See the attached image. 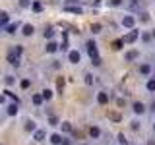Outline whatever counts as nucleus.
Wrapping results in <instances>:
<instances>
[{"mask_svg":"<svg viewBox=\"0 0 155 145\" xmlns=\"http://www.w3.org/2000/svg\"><path fill=\"white\" fill-rule=\"evenodd\" d=\"M85 48H87V54H89V58H97V56H99V52H97V45H95V41H87Z\"/></svg>","mask_w":155,"mask_h":145,"instance_id":"f257e3e1","label":"nucleus"},{"mask_svg":"<svg viewBox=\"0 0 155 145\" xmlns=\"http://www.w3.org/2000/svg\"><path fill=\"white\" fill-rule=\"evenodd\" d=\"M138 37H140L138 29H130V33H128V35L124 37V43H128V45H130V43H134V41H136Z\"/></svg>","mask_w":155,"mask_h":145,"instance_id":"f03ea898","label":"nucleus"},{"mask_svg":"<svg viewBox=\"0 0 155 145\" xmlns=\"http://www.w3.org/2000/svg\"><path fill=\"white\" fill-rule=\"evenodd\" d=\"M68 60H70L72 64H78V62L81 60V54L78 50H70V52H68Z\"/></svg>","mask_w":155,"mask_h":145,"instance_id":"7ed1b4c3","label":"nucleus"},{"mask_svg":"<svg viewBox=\"0 0 155 145\" xmlns=\"http://www.w3.org/2000/svg\"><path fill=\"white\" fill-rule=\"evenodd\" d=\"M97 103H99V105H107V103H109V93L99 91V93H97Z\"/></svg>","mask_w":155,"mask_h":145,"instance_id":"20e7f679","label":"nucleus"},{"mask_svg":"<svg viewBox=\"0 0 155 145\" xmlns=\"http://www.w3.org/2000/svg\"><path fill=\"white\" fill-rule=\"evenodd\" d=\"M122 25H124V27H128V29H134V25H136V19H134L132 16H126V18L122 19Z\"/></svg>","mask_w":155,"mask_h":145,"instance_id":"39448f33","label":"nucleus"},{"mask_svg":"<svg viewBox=\"0 0 155 145\" xmlns=\"http://www.w3.org/2000/svg\"><path fill=\"white\" fill-rule=\"evenodd\" d=\"M132 110H134L136 114H143L145 112V105L143 103H134L132 105Z\"/></svg>","mask_w":155,"mask_h":145,"instance_id":"423d86ee","label":"nucleus"},{"mask_svg":"<svg viewBox=\"0 0 155 145\" xmlns=\"http://www.w3.org/2000/svg\"><path fill=\"white\" fill-rule=\"evenodd\" d=\"M33 31H35V27H33L31 23H25V25H23V29H21V33H23L25 37H31Z\"/></svg>","mask_w":155,"mask_h":145,"instance_id":"0eeeda50","label":"nucleus"},{"mask_svg":"<svg viewBox=\"0 0 155 145\" xmlns=\"http://www.w3.org/2000/svg\"><path fill=\"white\" fill-rule=\"evenodd\" d=\"M25 132H37L35 120H27V122H25Z\"/></svg>","mask_w":155,"mask_h":145,"instance_id":"6e6552de","label":"nucleus"},{"mask_svg":"<svg viewBox=\"0 0 155 145\" xmlns=\"http://www.w3.org/2000/svg\"><path fill=\"white\" fill-rule=\"evenodd\" d=\"M140 56V52L138 50H130V52H126V62H132V60H136V58H138Z\"/></svg>","mask_w":155,"mask_h":145,"instance_id":"1a4fd4ad","label":"nucleus"},{"mask_svg":"<svg viewBox=\"0 0 155 145\" xmlns=\"http://www.w3.org/2000/svg\"><path fill=\"white\" fill-rule=\"evenodd\" d=\"M18 27H19V23H18V21H16V23H8V25H6V33L14 35V33L18 31Z\"/></svg>","mask_w":155,"mask_h":145,"instance_id":"9d476101","label":"nucleus"},{"mask_svg":"<svg viewBox=\"0 0 155 145\" xmlns=\"http://www.w3.org/2000/svg\"><path fill=\"white\" fill-rule=\"evenodd\" d=\"M62 139H64V137H62L60 134H52V135H51V143H52V145H60Z\"/></svg>","mask_w":155,"mask_h":145,"instance_id":"9b49d317","label":"nucleus"},{"mask_svg":"<svg viewBox=\"0 0 155 145\" xmlns=\"http://www.w3.org/2000/svg\"><path fill=\"white\" fill-rule=\"evenodd\" d=\"M8 62H10V64H12V66H19V56H16V54H12V52H10V54H8Z\"/></svg>","mask_w":155,"mask_h":145,"instance_id":"f8f14e48","label":"nucleus"},{"mask_svg":"<svg viewBox=\"0 0 155 145\" xmlns=\"http://www.w3.org/2000/svg\"><path fill=\"white\" fill-rule=\"evenodd\" d=\"M140 74H142V76H149V74H151V66H149V64H142V66H140Z\"/></svg>","mask_w":155,"mask_h":145,"instance_id":"ddd939ff","label":"nucleus"},{"mask_svg":"<svg viewBox=\"0 0 155 145\" xmlns=\"http://www.w3.org/2000/svg\"><path fill=\"white\" fill-rule=\"evenodd\" d=\"M89 135H91L93 139H97V137L101 135V130L97 128V126H91V128H89Z\"/></svg>","mask_w":155,"mask_h":145,"instance_id":"4468645a","label":"nucleus"},{"mask_svg":"<svg viewBox=\"0 0 155 145\" xmlns=\"http://www.w3.org/2000/svg\"><path fill=\"white\" fill-rule=\"evenodd\" d=\"M58 48H60V47H58L54 41H48V43H47V52H56Z\"/></svg>","mask_w":155,"mask_h":145,"instance_id":"2eb2a0df","label":"nucleus"},{"mask_svg":"<svg viewBox=\"0 0 155 145\" xmlns=\"http://www.w3.org/2000/svg\"><path fill=\"white\" fill-rule=\"evenodd\" d=\"M31 101H33V105H35V106H41L45 99H43V95H33V97H31Z\"/></svg>","mask_w":155,"mask_h":145,"instance_id":"dca6fc26","label":"nucleus"},{"mask_svg":"<svg viewBox=\"0 0 155 145\" xmlns=\"http://www.w3.org/2000/svg\"><path fill=\"white\" fill-rule=\"evenodd\" d=\"M8 19H10L8 12H0V25H8Z\"/></svg>","mask_w":155,"mask_h":145,"instance_id":"f3484780","label":"nucleus"},{"mask_svg":"<svg viewBox=\"0 0 155 145\" xmlns=\"http://www.w3.org/2000/svg\"><path fill=\"white\" fill-rule=\"evenodd\" d=\"M122 45H124V39H116V41H113V48H114V50H120Z\"/></svg>","mask_w":155,"mask_h":145,"instance_id":"a211bd4d","label":"nucleus"},{"mask_svg":"<svg viewBox=\"0 0 155 145\" xmlns=\"http://www.w3.org/2000/svg\"><path fill=\"white\" fill-rule=\"evenodd\" d=\"M8 114H10V116H16V114H18V103H14V105L8 106Z\"/></svg>","mask_w":155,"mask_h":145,"instance_id":"6ab92c4d","label":"nucleus"},{"mask_svg":"<svg viewBox=\"0 0 155 145\" xmlns=\"http://www.w3.org/2000/svg\"><path fill=\"white\" fill-rule=\"evenodd\" d=\"M31 10H33V12H37V14H39V12H41V10H43V4L39 2V0H35V2L31 4Z\"/></svg>","mask_w":155,"mask_h":145,"instance_id":"aec40b11","label":"nucleus"},{"mask_svg":"<svg viewBox=\"0 0 155 145\" xmlns=\"http://www.w3.org/2000/svg\"><path fill=\"white\" fill-rule=\"evenodd\" d=\"M66 12H72V14H81L84 10H81L80 6H66Z\"/></svg>","mask_w":155,"mask_h":145,"instance_id":"412c9836","label":"nucleus"},{"mask_svg":"<svg viewBox=\"0 0 155 145\" xmlns=\"http://www.w3.org/2000/svg\"><path fill=\"white\" fill-rule=\"evenodd\" d=\"M10 52H12V54H16V56H19V54L23 52V47H21V45H16V47H14Z\"/></svg>","mask_w":155,"mask_h":145,"instance_id":"4be33fe9","label":"nucleus"},{"mask_svg":"<svg viewBox=\"0 0 155 145\" xmlns=\"http://www.w3.org/2000/svg\"><path fill=\"white\" fill-rule=\"evenodd\" d=\"M41 95H43V99H45V101H51L52 91H51V89H43V91H41Z\"/></svg>","mask_w":155,"mask_h":145,"instance_id":"5701e85b","label":"nucleus"},{"mask_svg":"<svg viewBox=\"0 0 155 145\" xmlns=\"http://www.w3.org/2000/svg\"><path fill=\"white\" fill-rule=\"evenodd\" d=\"M43 139H45V132H43V130H37L35 132V141H43Z\"/></svg>","mask_w":155,"mask_h":145,"instance_id":"b1692460","label":"nucleus"},{"mask_svg":"<svg viewBox=\"0 0 155 145\" xmlns=\"http://www.w3.org/2000/svg\"><path fill=\"white\" fill-rule=\"evenodd\" d=\"M4 93H6V97H10V99H12L14 103H18V105H19V99H18V97H16V93H12V91H8V89L4 91Z\"/></svg>","mask_w":155,"mask_h":145,"instance_id":"393cba45","label":"nucleus"},{"mask_svg":"<svg viewBox=\"0 0 155 145\" xmlns=\"http://www.w3.org/2000/svg\"><path fill=\"white\" fill-rule=\"evenodd\" d=\"M52 37H54V29H52V27H47L45 29V39H52Z\"/></svg>","mask_w":155,"mask_h":145,"instance_id":"a878e982","label":"nucleus"},{"mask_svg":"<svg viewBox=\"0 0 155 145\" xmlns=\"http://www.w3.org/2000/svg\"><path fill=\"white\" fill-rule=\"evenodd\" d=\"M145 87H147V91H151V93H153V91H155V77H151V79L147 81V85H145Z\"/></svg>","mask_w":155,"mask_h":145,"instance_id":"bb28decb","label":"nucleus"},{"mask_svg":"<svg viewBox=\"0 0 155 145\" xmlns=\"http://www.w3.org/2000/svg\"><path fill=\"white\" fill-rule=\"evenodd\" d=\"M56 87H58V91L62 93V89H64V77H58V81H56Z\"/></svg>","mask_w":155,"mask_h":145,"instance_id":"cd10ccee","label":"nucleus"},{"mask_svg":"<svg viewBox=\"0 0 155 145\" xmlns=\"http://www.w3.org/2000/svg\"><path fill=\"white\" fill-rule=\"evenodd\" d=\"M62 132H72V124L70 122H62Z\"/></svg>","mask_w":155,"mask_h":145,"instance_id":"c85d7f7f","label":"nucleus"},{"mask_svg":"<svg viewBox=\"0 0 155 145\" xmlns=\"http://www.w3.org/2000/svg\"><path fill=\"white\" fill-rule=\"evenodd\" d=\"M118 143L120 145H128V139L124 137V134H118Z\"/></svg>","mask_w":155,"mask_h":145,"instance_id":"c756f323","label":"nucleus"},{"mask_svg":"<svg viewBox=\"0 0 155 145\" xmlns=\"http://www.w3.org/2000/svg\"><path fill=\"white\" fill-rule=\"evenodd\" d=\"M31 0H19V6H21V8H29V6H31Z\"/></svg>","mask_w":155,"mask_h":145,"instance_id":"7c9ffc66","label":"nucleus"},{"mask_svg":"<svg viewBox=\"0 0 155 145\" xmlns=\"http://www.w3.org/2000/svg\"><path fill=\"white\" fill-rule=\"evenodd\" d=\"M48 124H51V126H58V118H56V116H48Z\"/></svg>","mask_w":155,"mask_h":145,"instance_id":"2f4dec72","label":"nucleus"},{"mask_svg":"<svg viewBox=\"0 0 155 145\" xmlns=\"http://www.w3.org/2000/svg\"><path fill=\"white\" fill-rule=\"evenodd\" d=\"M109 118H110V120H114V122H118V120H120V114H118V112H110V114H109Z\"/></svg>","mask_w":155,"mask_h":145,"instance_id":"473e14b6","label":"nucleus"},{"mask_svg":"<svg viewBox=\"0 0 155 145\" xmlns=\"http://www.w3.org/2000/svg\"><path fill=\"white\" fill-rule=\"evenodd\" d=\"M91 31H93V33H101V25H99V23H93V25H91Z\"/></svg>","mask_w":155,"mask_h":145,"instance_id":"72a5a7b5","label":"nucleus"},{"mask_svg":"<svg viewBox=\"0 0 155 145\" xmlns=\"http://www.w3.org/2000/svg\"><path fill=\"white\" fill-rule=\"evenodd\" d=\"M19 85H21V89H27V87L31 85V81H29V79H21V83H19Z\"/></svg>","mask_w":155,"mask_h":145,"instance_id":"f704fd0d","label":"nucleus"},{"mask_svg":"<svg viewBox=\"0 0 155 145\" xmlns=\"http://www.w3.org/2000/svg\"><path fill=\"white\" fill-rule=\"evenodd\" d=\"M151 37H153V35H149V33H143V35H142V41L149 43V41H151Z\"/></svg>","mask_w":155,"mask_h":145,"instance_id":"c9c22d12","label":"nucleus"},{"mask_svg":"<svg viewBox=\"0 0 155 145\" xmlns=\"http://www.w3.org/2000/svg\"><path fill=\"white\" fill-rule=\"evenodd\" d=\"M91 64L93 66H101V58L97 56V58H91Z\"/></svg>","mask_w":155,"mask_h":145,"instance_id":"e433bc0d","label":"nucleus"},{"mask_svg":"<svg viewBox=\"0 0 155 145\" xmlns=\"http://www.w3.org/2000/svg\"><path fill=\"white\" fill-rule=\"evenodd\" d=\"M85 83H87V85L93 83V76H91V74H87V76H85Z\"/></svg>","mask_w":155,"mask_h":145,"instance_id":"4c0bfd02","label":"nucleus"},{"mask_svg":"<svg viewBox=\"0 0 155 145\" xmlns=\"http://www.w3.org/2000/svg\"><path fill=\"white\" fill-rule=\"evenodd\" d=\"M140 19H142L143 23H147V21H149V14H145V12H143V14H142V18H140Z\"/></svg>","mask_w":155,"mask_h":145,"instance_id":"58836bf2","label":"nucleus"},{"mask_svg":"<svg viewBox=\"0 0 155 145\" xmlns=\"http://www.w3.org/2000/svg\"><path fill=\"white\" fill-rule=\"evenodd\" d=\"M109 2H110V6H120L122 0H109Z\"/></svg>","mask_w":155,"mask_h":145,"instance_id":"ea45409f","label":"nucleus"},{"mask_svg":"<svg viewBox=\"0 0 155 145\" xmlns=\"http://www.w3.org/2000/svg\"><path fill=\"white\" fill-rule=\"evenodd\" d=\"M6 83H8V85L14 83V77H12V76H6Z\"/></svg>","mask_w":155,"mask_h":145,"instance_id":"a19ab883","label":"nucleus"},{"mask_svg":"<svg viewBox=\"0 0 155 145\" xmlns=\"http://www.w3.org/2000/svg\"><path fill=\"white\" fill-rule=\"evenodd\" d=\"M60 48H62V50H68V41H64V43H62V45H60Z\"/></svg>","mask_w":155,"mask_h":145,"instance_id":"79ce46f5","label":"nucleus"},{"mask_svg":"<svg viewBox=\"0 0 155 145\" xmlns=\"http://www.w3.org/2000/svg\"><path fill=\"white\" fill-rule=\"evenodd\" d=\"M130 4H132V6H138V4H140V0H130Z\"/></svg>","mask_w":155,"mask_h":145,"instance_id":"37998d69","label":"nucleus"},{"mask_svg":"<svg viewBox=\"0 0 155 145\" xmlns=\"http://www.w3.org/2000/svg\"><path fill=\"white\" fill-rule=\"evenodd\" d=\"M60 145H70V139H62V143Z\"/></svg>","mask_w":155,"mask_h":145,"instance_id":"c03bdc74","label":"nucleus"},{"mask_svg":"<svg viewBox=\"0 0 155 145\" xmlns=\"http://www.w3.org/2000/svg\"><path fill=\"white\" fill-rule=\"evenodd\" d=\"M4 101H6V95H0V105H2Z\"/></svg>","mask_w":155,"mask_h":145,"instance_id":"a18cd8bd","label":"nucleus"},{"mask_svg":"<svg viewBox=\"0 0 155 145\" xmlns=\"http://www.w3.org/2000/svg\"><path fill=\"white\" fill-rule=\"evenodd\" d=\"M66 2H78V0H66Z\"/></svg>","mask_w":155,"mask_h":145,"instance_id":"49530a36","label":"nucleus"},{"mask_svg":"<svg viewBox=\"0 0 155 145\" xmlns=\"http://www.w3.org/2000/svg\"><path fill=\"white\" fill-rule=\"evenodd\" d=\"M153 37H155V29H153Z\"/></svg>","mask_w":155,"mask_h":145,"instance_id":"de8ad7c7","label":"nucleus"},{"mask_svg":"<svg viewBox=\"0 0 155 145\" xmlns=\"http://www.w3.org/2000/svg\"><path fill=\"white\" fill-rule=\"evenodd\" d=\"M84 145H85V143H84Z\"/></svg>","mask_w":155,"mask_h":145,"instance_id":"09e8293b","label":"nucleus"}]
</instances>
